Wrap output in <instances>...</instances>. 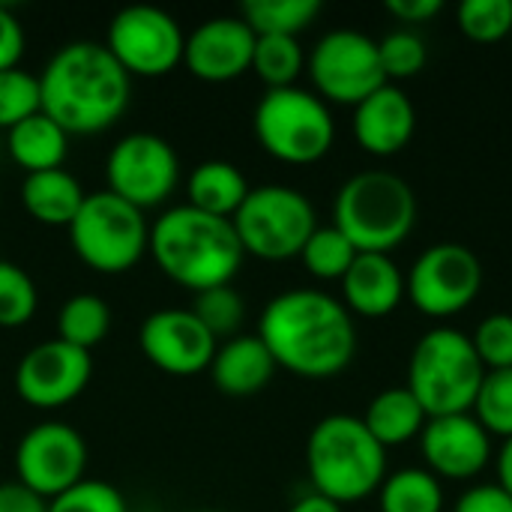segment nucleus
I'll use <instances>...</instances> for the list:
<instances>
[{"label":"nucleus","instance_id":"obj_1","mask_svg":"<svg viewBox=\"0 0 512 512\" xmlns=\"http://www.w3.org/2000/svg\"><path fill=\"white\" fill-rule=\"evenodd\" d=\"M255 336L267 345L276 369L309 381L342 375L357 354L354 315L342 300L315 288L276 294L264 306Z\"/></svg>","mask_w":512,"mask_h":512},{"label":"nucleus","instance_id":"obj_2","mask_svg":"<svg viewBox=\"0 0 512 512\" xmlns=\"http://www.w3.org/2000/svg\"><path fill=\"white\" fill-rule=\"evenodd\" d=\"M129 78L132 75L114 60L105 42H66L39 75L42 111L69 135L105 132L129 105Z\"/></svg>","mask_w":512,"mask_h":512},{"label":"nucleus","instance_id":"obj_3","mask_svg":"<svg viewBox=\"0 0 512 512\" xmlns=\"http://www.w3.org/2000/svg\"><path fill=\"white\" fill-rule=\"evenodd\" d=\"M147 252L171 282L195 294L231 285L246 258L231 219L201 213L189 204L165 210L150 225Z\"/></svg>","mask_w":512,"mask_h":512},{"label":"nucleus","instance_id":"obj_4","mask_svg":"<svg viewBox=\"0 0 512 512\" xmlns=\"http://www.w3.org/2000/svg\"><path fill=\"white\" fill-rule=\"evenodd\" d=\"M306 471L312 492L333 504H360L387 480V450L360 417L330 414L315 423L306 441Z\"/></svg>","mask_w":512,"mask_h":512},{"label":"nucleus","instance_id":"obj_5","mask_svg":"<svg viewBox=\"0 0 512 512\" xmlns=\"http://www.w3.org/2000/svg\"><path fill=\"white\" fill-rule=\"evenodd\" d=\"M417 216L420 204L411 183L384 168L348 177L333 201V225L357 252L390 255L411 237Z\"/></svg>","mask_w":512,"mask_h":512},{"label":"nucleus","instance_id":"obj_6","mask_svg":"<svg viewBox=\"0 0 512 512\" xmlns=\"http://www.w3.org/2000/svg\"><path fill=\"white\" fill-rule=\"evenodd\" d=\"M486 378L471 336L456 327H435L417 339L408 357V390L426 417L468 414Z\"/></svg>","mask_w":512,"mask_h":512},{"label":"nucleus","instance_id":"obj_7","mask_svg":"<svg viewBox=\"0 0 512 512\" xmlns=\"http://www.w3.org/2000/svg\"><path fill=\"white\" fill-rule=\"evenodd\" d=\"M252 129L261 150L288 165H315L336 141L330 105L303 87L267 90L255 105Z\"/></svg>","mask_w":512,"mask_h":512},{"label":"nucleus","instance_id":"obj_8","mask_svg":"<svg viewBox=\"0 0 512 512\" xmlns=\"http://www.w3.org/2000/svg\"><path fill=\"white\" fill-rule=\"evenodd\" d=\"M231 222L246 255L261 261H288L300 258L306 240L318 228V213L300 189L264 183L249 189Z\"/></svg>","mask_w":512,"mask_h":512},{"label":"nucleus","instance_id":"obj_9","mask_svg":"<svg viewBox=\"0 0 512 512\" xmlns=\"http://www.w3.org/2000/svg\"><path fill=\"white\" fill-rule=\"evenodd\" d=\"M69 243L90 270L114 276L141 261L150 246V225L144 210L102 189L84 198L69 225Z\"/></svg>","mask_w":512,"mask_h":512},{"label":"nucleus","instance_id":"obj_10","mask_svg":"<svg viewBox=\"0 0 512 512\" xmlns=\"http://www.w3.org/2000/svg\"><path fill=\"white\" fill-rule=\"evenodd\" d=\"M483 288V264L462 243H435L405 273V297L435 321L462 315Z\"/></svg>","mask_w":512,"mask_h":512},{"label":"nucleus","instance_id":"obj_11","mask_svg":"<svg viewBox=\"0 0 512 512\" xmlns=\"http://www.w3.org/2000/svg\"><path fill=\"white\" fill-rule=\"evenodd\" d=\"M306 69L315 84V93L327 105L336 102L357 108L366 96L387 84L378 57V39L360 30L324 33L306 57Z\"/></svg>","mask_w":512,"mask_h":512},{"label":"nucleus","instance_id":"obj_12","mask_svg":"<svg viewBox=\"0 0 512 512\" xmlns=\"http://www.w3.org/2000/svg\"><path fill=\"white\" fill-rule=\"evenodd\" d=\"M186 33L177 18L159 6H126L120 9L105 33V48L114 60L141 78H162L183 63Z\"/></svg>","mask_w":512,"mask_h":512},{"label":"nucleus","instance_id":"obj_13","mask_svg":"<svg viewBox=\"0 0 512 512\" xmlns=\"http://www.w3.org/2000/svg\"><path fill=\"white\" fill-rule=\"evenodd\" d=\"M105 180L108 192L129 201L132 207H159L171 198L180 180L177 150L156 132H129L111 147Z\"/></svg>","mask_w":512,"mask_h":512},{"label":"nucleus","instance_id":"obj_14","mask_svg":"<svg viewBox=\"0 0 512 512\" xmlns=\"http://www.w3.org/2000/svg\"><path fill=\"white\" fill-rule=\"evenodd\" d=\"M87 444L69 423H39L15 447V480L45 501L69 492L84 480Z\"/></svg>","mask_w":512,"mask_h":512},{"label":"nucleus","instance_id":"obj_15","mask_svg":"<svg viewBox=\"0 0 512 512\" xmlns=\"http://www.w3.org/2000/svg\"><path fill=\"white\" fill-rule=\"evenodd\" d=\"M93 375L90 351L63 339L30 348L15 369V390L33 408H60L84 393Z\"/></svg>","mask_w":512,"mask_h":512},{"label":"nucleus","instance_id":"obj_16","mask_svg":"<svg viewBox=\"0 0 512 512\" xmlns=\"http://www.w3.org/2000/svg\"><path fill=\"white\" fill-rule=\"evenodd\" d=\"M138 345L156 369L177 378L210 369L213 354L219 348L207 327L192 315V309L150 312L138 330Z\"/></svg>","mask_w":512,"mask_h":512},{"label":"nucleus","instance_id":"obj_17","mask_svg":"<svg viewBox=\"0 0 512 512\" xmlns=\"http://www.w3.org/2000/svg\"><path fill=\"white\" fill-rule=\"evenodd\" d=\"M420 453L426 459V471L438 480L465 483L480 477L492 462V435L468 414L429 417L420 432Z\"/></svg>","mask_w":512,"mask_h":512},{"label":"nucleus","instance_id":"obj_18","mask_svg":"<svg viewBox=\"0 0 512 512\" xmlns=\"http://www.w3.org/2000/svg\"><path fill=\"white\" fill-rule=\"evenodd\" d=\"M255 39L258 36L240 15H216L201 21L186 36L183 63L195 78L225 84L252 69Z\"/></svg>","mask_w":512,"mask_h":512},{"label":"nucleus","instance_id":"obj_19","mask_svg":"<svg viewBox=\"0 0 512 512\" xmlns=\"http://www.w3.org/2000/svg\"><path fill=\"white\" fill-rule=\"evenodd\" d=\"M351 129L363 153L387 159L411 144L417 132V108L399 84H384L354 108Z\"/></svg>","mask_w":512,"mask_h":512},{"label":"nucleus","instance_id":"obj_20","mask_svg":"<svg viewBox=\"0 0 512 512\" xmlns=\"http://www.w3.org/2000/svg\"><path fill=\"white\" fill-rule=\"evenodd\" d=\"M405 300V273L390 255L360 252L342 276V306L360 318H390Z\"/></svg>","mask_w":512,"mask_h":512},{"label":"nucleus","instance_id":"obj_21","mask_svg":"<svg viewBox=\"0 0 512 512\" xmlns=\"http://www.w3.org/2000/svg\"><path fill=\"white\" fill-rule=\"evenodd\" d=\"M210 378L225 396H255L276 372V360L258 336H234L222 342L210 363Z\"/></svg>","mask_w":512,"mask_h":512},{"label":"nucleus","instance_id":"obj_22","mask_svg":"<svg viewBox=\"0 0 512 512\" xmlns=\"http://www.w3.org/2000/svg\"><path fill=\"white\" fill-rule=\"evenodd\" d=\"M87 192L81 189L78 177H72L66 168H51L39 174H27L21 183V204L24 210L51 228H69L78 216Z\"/></svg>","mask_w":512,"mask_h":512},{"label":"nucleus","instance_id":"obj_23","mask_svg":"<svg viewBox=\"0 0 512 512\" xmlns=\"http://www.w3.org/2000/svg\"><path fill=\"white\" fill-rule=\"evenodd\" d=\"M6 150L12 162L27 174L63 168V159L69 153V132L45 111H36L6 132Z\"/></svg>","mask_w":512,"mask_h":512},{"label":"nucleus","instance_id":"obj_24","mask_svg":"<svg viewBox=\"0 0 512 512\" xmlns=\"http://www.w3.org/2000/svg\"><path fill=\"white\" fill-rule=\"evenodd\" d=\"M249 189L252 186L246 183L243 171L234 162L207 159V162L195 165L186 180V195H189L186 204L201 213H210V216L234 219V213L246 201Z\"/></svg>","mask_w":512,"mask_h":512},{"label":"nucleus","instance_id":"obj_25","mask_svg":"<svg viewBox=\"0 0 512 512\" xmlns=\"http://www.w3.org/2000/svg\"><path fill=\"white\" fill-rule=\"evenodd\" d=\"M360 420L372 432V438L384 450H390V447H402L420 438L429 417L408 387H390V390H381L366 405V414Z\"/></svg>","mask_w":512,"mask_h":512},{"label":"nucleus","instance_id":"obj_26","mask_svg":"<svg viewBox=\"0 0 512 512\" xmlns=\"http://www.w3.org/2000/svg\"><path fill=\"white\" fill-rule=\"evenodd\" d=\"M381 512H444V486L426 468H399L378 489Z\"/></svg>","mask_w":512,"mask_h":512},{"label":"nucleus","instance_id":"obj_27","mask_svg":"<svg viewBox=\"0 0 512 512\" xmlns=\"http://www.w3.org/2000/svg\"><path fill=\"white\" fill-rule=\"evenodd\" d=\"M318 15V0H246L240 6V18L255 36H300Z\"/></svg>","mask_w":512,"mask_h":512},{"label":"nucleus","instance_id":"obj_28","mask_svg":"<svg viewBox=\"0 0 512 512\" xmlns=\"http://www.w3.org/2000/svg\"><path fill=\"white\" fill-rule=\"evenodd\" d=\"M111 330V309L96 294H75L57 312V339L90 351Z\"/></svg>","mask_w":512,"mask_h":512},{"label":"nucleus","instance_id":"obj_29","mask_svg":"<svg viewBox=\"0 0 512 512\" xmlns=\"http://www.w3.org/2000/svg\"><path fill=\"white\" fill-rule=\"evenodd\" d=\"M306 69V51L297 36H258L252 54V72L267 84V90L297 87Z\"/></svg>","mask_w":512,"mask_h":512},{"label":"nucleus","instance_id":"obj_30","mask_svg":"<svg viewBox=\"0 0 512 512\" xmlns=\"http://www.w3.org/2000/svg\"><path fill=\"white\" fill-rule=\"evenodd\" d=\"M360 252L348 243V237L336 228V225H318L315 234L306 240L300 261L306 267L309 276L321 279V282H342V276L348 273V267L354 264Z\"/></svg>","mask_w":512,"mask_h":512},{"label":"nucleus","instance_id":"obj_31","mask_svg":"<svg viewBox=\"0 0 512 512\" xmlns=\"http://www.w3.org/2000/svg\"><path fill=\"white\" fill-rule=\"evenodd\" d=\"M192 315L207 327V333L219 342V339H234L243 327L246 318V303L240 297V291H234L231 285H219V288H207L198 291L192 300Z\"/></svg>","mask_w":512,"mask_h":512},{"label":"nucleus","instance_id":"obj_32","mask_svg":"<svg viewBox=\"0 0 512 512\" xmlns=\"http://www.w3.org/2000/svg\"><path fill=\"white\" fill-rule=\"evenodd\" d=\"M474 417L477 423L501 441L512 438V369L486 372L477 399H474Z\"/></svg>","mask_w":512,"mask_h":512},{"label":"nucleus","instance_id":"obj_33","mask_svg":"<svg viewBox=\"0 0 512 512\" xmlns=\"http://www.w3.org/2000/svg\"><path fill=\"white\" fill-rule=\"evenodd\" d=\"M456 24L480 45L501 42L512 33V0H462L456 9Z\"/></svg>","mask_w":512,"mask_h":512},{"label":"nucleus","instance_id":"obj_34","mask_svg":"<svg viewBox=\"0 0 512 512\" xmlns=\"http://www.w3.org/2000/svg\"><path fill=\"white\" fill-rule=\"evenodd\" d=\"M36 111H42L39 75H30L21 66L3 69L0 72V129L9 132L15 123L27 120Z\"/></svg>","mask_w":512,"mask_h":512},{"label":"nucleus","instance_id":"obj_35","mask_svg":"<svg viewBox=\"0 0 512 512\" xmlns=\"http://www.w3.org/2000/svg\"><path fill=\"white\" fill-rule=\"evenodd\" d=\"M378 57H381L387 84H396V81H408L420 75L429 51H426V42L414 30H393L378 42Z\"/></svg>","mask_w":512,"mask_h":512},{"label":"nucleus","instance_id":"obj_36","mask_svg":"<svg viewBox=\"0 0 512 512\" xmlns=\"http://www.w3.org/2000/svg\"><path fill=\"white\" fill-rule=\"evenodd\" d=\"M39 294L33 279L12 261H0V327H21L36 315Z\"/></svg>","mask_w":512,"mask_h":512},{"label":"nucleus","instance_id":"obj_37","mask_svg":"<svg viewBox=\"0 0 512 512\" xmlns=\"http://www.w3.org/2000/svg\"><path fill=\"white\" fill-rule=\"evenodd\" d=\"M471 345L480 357V363L486 366V372H501L512 369V315L510 312H492L486 315L474 333H471Z\"/></svg>","mask_w":512,"mask_h":512},{"label":"nucleus","instance_id":"obj_38","mask_svg":"<svg viewBox=\"0 0 512 512\" xmlns=\"http://www.w3.org/2000/svg\"><path fill=\"white\" fill-rule=\"evenodd\" d=\"M48 512H126V498L105 480H81L48 501Z\"/></svg>","mask_w":512,"mask_h":512},{"label":"nucleus","instance_id":"obj_39","mask_svg":"<svg viewBox=\"0 0 512 512\" xmlns=\"http://www.w3.org/2000/svg\"><path fill=\"white\" fill-rule=\"evenodd\" d=\"M453 512H512V498L498 483H480L459 495Z\"/></svg>","mask_w":512,"mask_h":512},{"label":"nucleus","instance_id":"obj_40","mask_svg":"<svg viewBox=\"0 0 512 512\" xmlns=\"http://www.w3.org/2000/svg\"><path fill=\"white\" fill-rule=\"evenodd\" d=\"M24 54V27L9 6L0 3V72L15 69Z\"/></svg>","mask_w":512,"mask_h":512},{"label":"nucleus","instance_id":"obj_41","mask_svg":"<svg viewBox=\"0 0 512 512\" xmlns=\"http://www.w3.org/2000/svg\"><path fill=\"white\" fill-rule=\"evenodd\" d=\"M0 512H48V501L24 483H0Z\"/></svg>","mask_w":512,"mask_h":512},{"label":"nucleus","instance_id":"obj_42","mask_svg":"<svg viewBox=\"0 0 512 512\" xmlns=\"http://www.w3.org/2000/svg\"><path fill=\"white\" fill-rule=\"evenodd\" d=\"M444 9L441 0H387V12L405 24H423Z\"/></svg>","mask_w":512,"mask_h":512},{"label":"nucleus","instance_id":"obj_43","mask_svg":"<svg viewBox=\"0 0 512 512\" xmlns=\"http://www.w3.org/2000/svg\"><path fill=\"white\" fill-rule=\"evenodd\" d=\"M288 512H345L339 504H333L330 498H324V495H318V492H309V495H303V498H297Z\"/></svg>","mask_w":512,"mask_h":512},{"label":"nucleus","instance_id":"obj_44","mask_svg":"<svg viewBox=\"0 0 512 512\" xmlns=\"http://www.w3.org/2000/svg\"><path fill=\"white\" fill-rule=\"evenodd\" d=\"M495 468H498V486L512 498V438L504 441V447L495 459Z\"/></svg>","mask_w":512,"mask_h":512},{"label":"nucleus","instance_id":"obj_45","mask_svg":"<svg viewBox=\"0 0 512 512\" xmlns=\"http://www.w3.org/2000/svg\"><path fill=\"white\" fill-rule=\"evenodd\" d=\"M195 512H216V510H195Z\"/></svg>","mask_w":512,"mask_h":512},{"label":"nucleus","instance_id":"obj_46","mask_svg":"<svg viewBox=\"0 0 512 512\" xmlns=\"http://www.w3.org/2000/svg\"><path fill=\"white\" fill-rule=\"evenodd\" d=\"M0 207H3V195H0Z\"/></svg>","mask_w":512,"mask_h":512}]
</instances>
